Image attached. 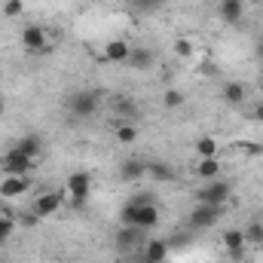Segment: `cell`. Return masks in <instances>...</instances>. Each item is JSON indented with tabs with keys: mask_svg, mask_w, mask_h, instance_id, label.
I'll list each match as a JSON object with an SVG mask.
<instances>
[{
	"mask_svg": "<svg viewBox=\"0 0 263 263\" xmlns=\"http://www.w3.org/2000/svg\"><path fill=\"white\" fill-rule=\"evenodd\" d=\"M120 220H123L126 227H135V230H144V233H147V230L159 227V208H156V202L150 196H135L123 205Z\"/></svg>",
	"mask_w": 263,
	"mask_h": 263,
	"instance_id": "obj_1",
	"label": "cell"
},
{
	"mask_svg": "<svg viewBox=\"0 0 263 263\" xmlns=\"http://www.w3.org/2000/svg\"><path fill=\"white\" fill-rule=\"evenodd\" d=\"M67 196L62 190H43V193H37L34 202H31V214L37 217V220H46V217H52V214H59L62 208H65Z\"/></svg>",
	"mask_w": 263,
	"mask_h": 263,
	"instance_id": "obj_2",
	"label": "cell"
},
{
	"mask_svg": "<svg viewBox=\"0 0 263 263\" xmlns=\"http://www.w3.org/2000/svg\"><path fill=\"white\" fill-rule=\"evenodd\" d=\"M89 193H92V178H89V172H73L65 181V196H67V202H70V208L86 205Z\"/></svg>",
	"mask_w": 263,
	"mask_h": 263,
	"instance_id": "obj_3",
	"label": "cell"
},
{
	"mask_svg": "<svg viewBox=\"0 0 263 263\" xmlns=\"http://www.w3.org/2000/svg\"><path fill=\"white\" fill-rule=\"evenodd\" d=\"M233 196V184L230 181H223V178H214V181H205V187L196 193V199L202 205H227Z\"/></svg>",
	"mask_w": 263,
	"mask_h": 263,
	"instance_id": "obj_4",
	"label": "cell"
},
{
	"mask_svg": "<svg viewBox=\"0 0 263 263\" xmlns=\"http://www.w3.org/2000/svg\"><path fill=\"white\" fill-rule=\"evenodd\" d=\"M34 165H37V159L25 156L18 147H9V150L0 156V172H3V175H31Z\"/></svg>",
	"mask_w": 263,
	"mask_h": 263,
	"instance_id": "obj_5",
	"label": "cell"
},
{
	"mask_svg": "<svg viewBox=\"0 0 263 263\" xmlns=\"http://www.w3.org/2000/svg\"><path fill=\"white\" fill-rule=\"evenodd\" d=\"M223 217V208L220 205H193V211H190V230H211L217 220Z\"/></svg>",
	"mask_w": 263,
	"mask_h": 263,
	"instance_id": "obj_6",
	"label": "cell"
},
{
	"mask_svg": "<svg viewBox=\"0 0 263 263\" xmlns=\"http://www.w3.org/2000/svg\"><path fill=\"white\" fill-rule=\"evenodd\" d=\"M67 110L73 117H95L98 114V92H73L67 98Z\"/></svg>",
	"mask_w": 263,
	"mask_h": 263,
	"instance_id": "obj_7",
	"label": "cell"
},
{
	"mask_svg": "<svg viewBox=\"0 0 263 263\" xmlns=\"http://www.w3.org/2000/svg\"><path fill=\"white\" fill-rule=\"evenodd\" d=\"M18 40H22V49L25 52H43L49 46V31L43 25H28Z\"/></svg>",
	"mask_w": 263,
	"mask_h": 263,
	"instance_id": "obj_8",
	"label": "cell"
},
{
	"mask_svg": "<svg viewBox=\"0 0 263 263\" xmlns=\"http://www.w3.org/2000/svg\"><path fill=\"white\" fill-rule=\"evenodd\" d=\"M31 190V175H3L0 181V199H22Z\"/></svg>",
	"mask_w": 263,
	"mask_h": 263,
	"instance_id": "obj_9",
	"label": "cell"
},
{
	"mask_svg": "<svg viewBox=\"0 0 263 263\" xmlns=\"http://www.w3.org/2000/svg\"><path fill=\"white\" fill-rule=\"evenodd\" d=\"M220 242H223V248H227V254H230L233 260H242V257H245V251H248L245 230H239V227H230V230H223Z\"/></svg>",
	"mask_w": 263,
	"mask_h": 263,
	"instance_id": "obj_10",
	"label": "cell"
},
{
	"mask_svg": "<svg viewBox=\"0 0 263 263\" xmlns=\"http://www.w3.org/2000/svg\"><path fill=\"white\" fill-rule=\"evenodd\" d=\"M141 242H144V230H135V227H126V223L117 230V248H120V254H138Z\"/></svg>",
	"mask_w": 263,
	"mask_h": 263,
	"instance_id": "obj_11",
	"label": "cell"
},
{
	"mask_svg": "<svg viewBox=\"0 0 263 263\" xmlns=\"http://www.w3.org/2000/svg\"><path fill=\"white\" fill-rule=\"evenodd\" d=\"M101 55H104V62H107V65H126V62H129V55H132V43H129V40H123V37L107 40Z\"/></svg>",
	"mask_w": 263,
	"mask_h": 263,
	"instance_id": "obj_12",
	"label": "cell"
},
{
	"mask_svg": "<svg viewBox=\"0 0 263 263\" xmlns=\"http://www.w3.org/2000/svg\"><path fill=\"white\" fill-rule=\"evenodd\" d=\"M168 242L165 239H150V242H144L141 245V260L144 263H165L168 260Z\"/></svg>",
	"mask_w": 263,
	"mask_h": 263,
	"instance_id": "obj_13",
	"label": "cell"
},
{
	"mask_svg": "<svg viewBox=\"0 0 263 263\" xmlns=\"http://www.w3.org/2000/svg\"><path fill=\"white\" fill-rule=\"evenodd\" d=\"M220 98H223L230 107H242V104L248 101V89H245V83H239V80H230V83H223V89H220Z\"/></svg>",
	"mask_w": 263,
	"mask_h": 263,
	"instance_id": "obj_14",
	"label": "cell"
},
{
	"mask_svg": "<svg viewBox=\"0 0 263 263\" xmlns=\"http://www.w3.org/2000/svg\"><path fill=\"white\" fill-rule=\"evenodd\" d=\"M193 172H196L199 181H214V178H220V175H223V165H220V159H217V156H208V159H199V156H196Z\"/></svg>",
	"mask_w": 263,
	"mask_h": 263,
	"instance_id": "obj_15",
	"label": "cell"
},
{
	"mask_svg": "<svg viewBox=\"0 0 263 263\" xmlns=\"http://www.w3.org/2000/svg\"><path fill=\"white\" fill-rule=\"evenodd\" d=\"M217 9H220V18L230 25H239L245 18V0H220Z\"/></svg>",
	"mask_w": 263,
	"mask_h": 263,
	"instance_id": "obj_16",
	"label": "cell"
},
{
	"mask_svg": "<svg viewBox=\"0 0 263 263\" xmlns=\"http://www.w3.org/2000/svg\"><path fill=\"white\" fill-rule=\"evenodd\" d=\"M15 147H18L25 156L37 159V162H40V156H43V138H40V135H34V132H31V135H25V138H22Z\"/></svg>",
	"mask_w": 263,
	"mask_h": 263,
	"instance_id": "obj_17",
	"label": "cell"
},
{
	"mask_svg": "<svg viewBox=\"0 0 263 263\" xmlns=\"http://www.w3.org/2000/svg\"><path fill=\"white\" fill-rule=\"evenodd\" d=\"M120 175H123V181H141L144 175H147V162H141V159H126L123 165H120Z\"/></svg>",
	"mask_w": 263,
	"mask_h": 263,
	"instance_id": "obj_18",
	"label": "cell"
},
{
	"mask_svg": "<svg viewBox=\"0 0 263 263\" xmlns=\"http://www.w3.org/2000/svg\"><path fill=\"white\" fill-rule=\"evenodd\" d=\"M193 150H196L199 159H208V156H217V153H220V144H217L211 135H202V138H196Z\"/></svg>",
	"mask_w": 263,
	"mask_h": 263,
	"instance_id": "obj_19",
	"label": "cell"
},
{
	"mask_svg": "<svg viewBox=\"0 0 263 263\" xmlns=\"http://www.w3.org/2000/svg\"><path fill=\"white\" fill-rule=\"evenodd\" d=\"M126 65L138 67V70H147V67L153 65V52H150V49H144V46H132V55H129V62H126Z\"/></svg>",
	"mask_w": 263,
	"mask_h": 263,
	"instance_id": "obj_20",
	"label": "cell"
},
{
	"mask_svg": "<svg viewBox=\"0 0 263 263\" xmlns=\"http://www.w3.org/2000/svg\"><path fill=\"white\" fill-rule=\"evenodd\" d=\"M147 175H150V178H156V181H162V184L175 181V168H172V165H165V162H147Z\"/></svg>",
	"mask_w": 263,
	"mask_h": 263,
	"instance_id": "obj_21",
	"label": "cell"
},
{
	"mask_svg": "<svg viewBox=\"0 0 263 263\" xmlns=\"http://www.w3.org/2000/svg\"><path fill=\"white\" fill-rule=\"evenodd\" d=\"M114 135H117V141H120V144L132 147V144L138 141V126H135V123H120V126L114 129Z\"/></svg>",
	"mask_w": 263,
	"mask_h": 263,
	"instance_id": "obj_22",
	"label": "cell"
},
{
	"mask_svg": "<svg viewBox=\"0 0 263 263\" xmlns=\"http://www.w3.org/2000/svg\"><path fill=\"white\" fill-rule=\"evenodd\" d=\"M184 101H187V95L181 89H165V95H162V107H168V110L184 107Z\"/></svg>",
	"mask_w": 263,
	"mask_h": 263,
	"instance_id": "obj_23",
	"label": "cell"
},
{
	"mask_svg": "<svg viewBox=\"0 0 263 263\" xmlns=\"http://www.w3.org/2000/svg\"><path fill=\"white\" fill-rule=\"evenodd\" d=\"M12 233H15V220H12V214L0 211V245H6V242L12 239Z\"/></svg>",
	"mask_w": 263,
	"mask_h": 263,
	"instance_id": "obj_24",
	"label": "cell"
},
{
	"mask_svg": "<svg viewBox=\"0 0 263 263\" xmlns=\"http://www.w3.org/2000/svg\"><path fill=\"white\" fill-rule=\"evenodd\" d=\"M245 230V242H248V248L251 245H263V223H248V227H242Z\"/></svg>",
	"mask_w": 263,
	"mask_h": 263,
	"instance_id": "obj_25",
	"label": "cell"
},
{
	"mask_svg": "<svg viewBox=\"0 0 263 263\" xmlns=\"http://www.w3.org/2000/svg\"><path fill=\"white\" fill-rule=\"evenodd\" d=\"M172 49H175V55H178V59H193V52H196V49H193V40H190V37H178Z\"/></svg>",
	"mask_w": 263,
	"mask_h": 263,
	"instance_id": "obj_26",
	"label": "cell"
},
{
	"mask_svg": "<svg viewBox=\"0 0 263 263\" xmlns=\"http://www.w3.org/2000/svg\"><path fill=\"white\" fill-rule=\"evenodd\" d=\"M3 15H6V18L25 15V3H22V0H3Z\"/></svg>",
	"mask_w": 263,
	"mask_h": 263,
	"instance_id": "obj_27",
	"label": "cell"
},
{
	"mask_svg": "<svg viewBox=\"0 0 263 263\" xmlns=\"http://www.w3.org/2000/svg\"><path fill=\"white\" fill-rule=\"evenodd\" d=\"M117 110H120L123 117H135V114H138V110H135V101H120V107H117Z\"/></svg>",
	"mask_w": 263,
	"mask_h": 263,
	"instance_id": "obj_28",
	"label": "cell"
},
{
	"mask_svg": "<svg viewBox=\"0 0 263 263\" xmlns=\"http://www.w3.org/2000/svg\"><path fill=\"white\" fill-rule=\"evenodd\" d=\"M251 120H254V123H263V101H254V107H251Z\"/></svg>",
	"mask_w": 263,
	"mask_h": 263,
	"instance_id": "obj_29",
	"label": "cell"
},
{
	"mask_svg": "<svg viewBox=\"0 0 263 263\" xmlns=\"http://www.w3.org/2000/svg\"><path fill=\"white\" fill-rule=\"evenodd\" d=\"M135 3H141V6H156V3H162V0H135Z\"/></svg>",
	"mask_w": 263,
	"mask_h": 263,
	"instance_id": "obj_30",
	"label": "cell"
},
{
	"mask_svg": "<svg viewBox=\"0 0 263 263\" xmlns=\"http://www.w3.org/2000/svg\"><path fill=\"white\" fill-rule=\"evenodd\" d=\"M3 110H6V98H3V92H0V117H3Z\"/></svg>",
	"mask_w": 263,
	"mask_h": 263,
	"instance_id": "obj_31",
	"label": "cell"
},
{
	"mask_svg": "<svg viewBox=\"0 0 263 263\" xmlns=\"http://www.w3.org/2000/svg\"><path fill=\"white\" fill-rule=\"evenodd\" d=\"M260 263H263V257H260Z\"/></svg>",
	"mask_w": 263,
	"mask_h": 263,
	"instance_id": "obj_32",
	"label": "cell"
}]
</instances>
